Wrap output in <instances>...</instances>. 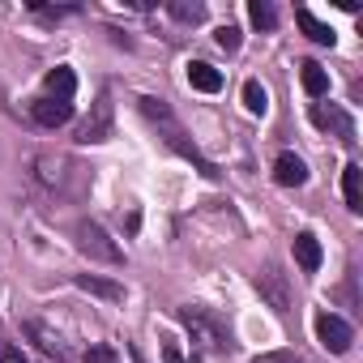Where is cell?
<instances>
[{"label": "cell", "mask_w": 363, "mask_h": 363, "mask_svg": "<svg viewBox=\"0 0 363 363\" xmlns=\"http://www.w3.org/2000/svg\"><path fill=\"white\" fill-rule=\"evenodd\" d=\"M137 107H141V116H145V120H150V124L158 128V137H162V141H167V145H171V150H175L179 158L197 162V171H201V175H210V179L218 175V167H214V162H210V158H206V154L197 150V141H193V137L184 133V124L175 120V111H171V107H167L162 99H154V94H141V99H137Z\"/></svg>", "instance_id": "cell-1"}, {"label": "cell", "mask_w": 363, "mask_h": 363, "mask_svg": "<svg viewBox=\"0 0 363 363\" xmlns=\"http://www.w3.org/2000/svg\"><path fill=\"white\" fill-rule=\"evenodd\" d=\"M77 248H82L90 261H107V265H120V261H124L120 244H116L99 223H77Z\"/></svg>", "instance_id": "cell-2"}, {"label": "cell", "mask_w": 363, "mask_h": 363, "mask_svg": "<svg viewBox=\"0 0 363 363\" xmlns=\"http://www.w3.org/2000/svg\"><path fill=\"white\" fill-rule=\"evenodd\" d=\"M111 128H116L111 94H99V103L90 107V116H86V120H82V128H77V141H82V145H99V141H107V137H111Z\"/></svg>", "instance_id": "cell-3"}, {"label": "cell", "mask_w": 363, "mask_h": 363, "mask_svg": "<svg viewBox=\"0 0 363 363\" xmlns=\"http://www.w3.org/2000/svg\"><path fill=\"white\" fill-rule=\"evenodd\" d=\"M316 342H320L329 354H346V350H350V342H354V329H350L342 316L320 312V316H316Z\"/></svg>", "instance_id": "cell-4"}, {"label": "cell", "mask_w": 363, "mask_h": 363, "mask_svg": "<svg viewBox=\"0 0 363 363\" xmlns=\"http://www.w3.org/2000/svg\"><path fill=\"white\" fill-rule=\"evenodd\" d=\"M179 320H184L197 337H206L210 346H227V342H231V337H227V325H223L218 316L201 312V308H184V312H179Z\"/></svg>", "instance_id": "cell-5"}, {"label": "cell", "mask_w": 363, "mask_h": 363, "mask_svg": "<svg viewBox=\"0 0 363 363\" xmlns=\"http://www.w3.org/2000/svg\"><path fill=\"white\" fill-rule=\"evenodd\" d=\"M30 116L43 124V128H60V124H69L73 120V103H65V99H35L30 103Z\"/></svg>", "instance_id": "cell-6"}, {"label": "cell", "mask_w": 363, "mask_h": 363, "mask_svg": "<svg viewBox=\"0 0 363 363\" xmlns=\"http://www.w3.org/2000/svg\"><path fill=\"white\" fill-rule=\"evenodd\" d=\"M274 179L282 189H299V184H308V167H303V158H295V154H278L274 158Z\"/></svg>", "instance_id": "cell-7"}, {"label": "cell", "mask_w": 363, "mask_h": 363, "mask_svg": "<svg viewBox=\"0 0 363 363\" xmlns=\"http://www.w3.org/2000/svg\"><path fill=\"white\" fill-rule=\"evenodd\" d=\"M342 197H346V210H363V167L359 162H346L342 167Z\"/></svg>", "instance_id": "cell-8"}, {"label": "cell", "mask_w": 363, "mask_h": 363, "mask_svg": "<svg viewBox=\"0 0 363 363\" xmlns=\"http://www.w3.org/2000/svg\"><path fill=\"white\" fill-rule=\"evenodd\" d=\"M189 86L201 90V94H218L223 90V73L214 65H206V60H193L189 65Z\"/></svg>", "instance_id": "cell-9"}, {"label": "cell", "mask_w": 363, "mask_h": 363, "mask_svg": "<svg viewBox=\"0 0 363 363\" xmlns=\"http://www.w3.org/2000/svg\"><path fill=\"white\" fill-rule=\"evenodd\" d=\"M320 240L312 235V231H299L295 235V261H299V269H308V274H316L320 269Z\"/></svg>", "instance_id": "cell-10"}, {"label": "cell", "mask_w": 363, "mask_h": 363, "mask_svg": "<svg viewBox=\"0 0 363 363\" xmlns=\"http://www.w3.org/2000/svg\"><path fill=\"white\" fill-rule=\"evenodd\" d=\"M295 22H299V30H303L312 43H320V48H333V39H337V35H333V26L316 22V13H312V9H299V13H295Z\"/></svg>", "instance_id": "cell-11"}, {"label": "cell", "mask_w": 363, "mask_h": 363, "mask_svg": "<svg viewBox=\"0 0 363 363\" xmlns=\"http://www.w3.org/2000/svg\"><path fill=\"white\" fill-rule=\"evenodd\" d=\"M299 82H303V90H308L312 99H325V94H329V73H325L316 60H303V65H299Z\"/></svg>", "instance_id": "cell-12"}, {"label": "cell", "mask_w": 363, "mask_h": 363, "mask_svg": "<svg viewBox=\"0 0 363 363\" xmlns=\"http://www.w3.org/2000/svg\"><path fill=\"white\" fill-rule=\"evenodd\" d=\"M257 291H261L278 312H286V308H291V295H286V286H282V278H278L274 269H265V274L257 278Z\"/></svg>", "instance_id": "cell-13"}, {"label": "cell", "mask_w": 363, "mask_h": 363, "mask_svg": "<svg viewBox=\"0 0 363 363\" xmlns=\"http://www.w3.org/2000/svg\"><path fill=\"white\" fill-rule=\"evenodd\" d=\"M43 86H48V99H65V103H69V99H73V90H77V77H73V69H65V65H60V69H52V73H48V82H43Z\"/></svg>", "instance_id": "cell-14"}, {"label": "cell", "mask_w": 363, "mask_h": 363, "mask_svg": "<svg viewBox=\"0 0 363 363\" xmlns=\"http://www.w3.org/2000/svg\"><path fill=\"white\" fill-rule=\"evenodd\" d=\"M312 120H316L320 128H337L342 141H354V128H350V120H346L337 107H320V103H316V107H312Z\"/></svg>", "instance_id": "cell-15"}, {"label": "cell", "mask_w": 363, "mask_h": 363, "mask_svg": "<svg viewBox=\"0 0 363 363\" xmlns=\"http://www.w3.org/2000/svg\"><path fill=\"white\" fill-rule=\"evenodd\" d=\"M77 286H82V291H90V295H99V299H111V303H120V299H124V286H120V282H107V278H94V274H82V278H77Z\"/></svg>", "instance_id": "cell-16"}, {"label": "cell", "mask_w": 363, "mask_h": 363, "mask_svg": "<svg viewBox=\"0 0 363 363\" xmlns=\"http://www.w3.org/2000/svg\"><path fill=\"white\" fill-rule=\"evenodd\" d=\"M248 18H252L257 30H274V26H278V9L269 5V0H252V5H248Z\"/></svg>", "instance_id": "cell-17"}, {"label": "cell", "mask_w": 363, "mask_h": 363, "mask_svg": "<svg viewBox=\"0 0 363 363\" xmlns=\"http://www.w3.org/2000/svg\"><path fill=\"white\" fill-rule=\"evenodd\" d=\"M244 107H248L252 116H265L269 94H265V86H261V82H244Z\"/></svg>", "instance_id": "cell-18"}, {"label": "cell", "mask_w": 363, "mask_h": 363, "mask_svg": "<svg viewBox=\"0 0 363 363\" xmlns=\"http://www.w3.org/2000/svg\"><path fill=\"white\" fill-rule=\"evenodd\" d=\"M167 9H171V18H175V22H193V26L206 18V5H189V0H171Z\"/></svg>", "instance_id": "cell-19"}, {"label": "cell", "mask_w": 363, "mask_h": 363, "mask_svg": "<svg viewBox=\"0 0 363 363\" xmlns=\"http://www.w3.org/2000/svg\"><path fill=\"white\" fill-rule=\"evenodd\" d=\"M214 43H218L223 52H240V30H235V26H218Z\"/></svg>", "instance_id": "cell-20"}, {"label": "cell", "mask_w": 363, "mask_h": 363, "mask_svg": "<svg viewBox=\"0 0 363 363\" xmlns=\"http://www.w3.org/2000/svg\"><path fill=\"white\" fill-rule=\"evenodd\" d=\"M86 363H120V354L111 346H90L86 350Z\"/></svg>", "instance_id": "cell-21"}, {"label": "cell", "mask_w": 363, "mask_h": 363, "mask_svg": "<svg viewBox=\"0 0 363 363\" xmlns=\"http://www.w3.org/2000/svg\"><path fill=\"white\" fill-rule=\"evenodd\" d=\"M252 363H303L295 350H269V354H257Z\"/></svg>", "instance_id": "cell-22"}]
</instances>
